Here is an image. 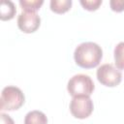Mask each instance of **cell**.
I'll return each mask as SVG.
<instances>
[{
	"mask_svg": "<svg viewBox=\"0 0 124 124\" xmlns=\"http://www.w3.org/2000/svg\"><path fill=\"white\" fill-rule=\"evenodd\" d=\"M103 57L101 46L93 42H85L78 45L74 52V59L78 66L83 69L97 67Z\"/></svg>",
	"mask_w": 124,
	"mask_h": 124,
	"instance_id": "6da1fadb",
	"label": "cell"
},
{
	"mask_svg": "<svg viewBox=\"0 0 124 124\" xmlns=\"http://www.w3.org/2000/svg\"><path fill=\"white\" fill-rule=\"evenodd\" d=\"M24 94L22 91L13 85H8L3 88L0 97L1 110H16L24 104Z\"/></svg>",
	"mask_w": 124,
	"mask_h": 124,
	"instance_id": "7a4b0ae2",
	"label": "cell"
},
{
	"mask_svg": "<svg viewBox=\"0 0 124 124\" xmlns=\"http://www.w3.org/2000/svg\"><path fill=\"white\" fill-rule=\"evenodd\" d=\"M95 85L91 78L87 75L78 74L73 76L67 84V90L73 97L90 96L94 91Z\"/></svg>",
	"mask_w": 124,
	"mask_h": 124,
	"instance_id": "3957f363",
	"label": "cell"
},
{
	"mask_svg": "<svg viewBox=\"0 0 124 124\" xmlns=\"http://www.w3.org/2000/svg\"><path fill=\"white\" fill-rule=\"evenodd\" d=\"M96 75L99 82L108 87L118 85L122 79V74L120 70H118L111 64L101 65L98 68Z\"/></svg>",
	"mask_w": 124,
	"mask_h": 124,
	"instance_id": "277c9868",
	"label": "cell"
},
{
	"mask_svg": "<svg viewBox=\"0 0 124 124\" xmlns=\"http://www.w3.org/2000/svg\"><path fill=\"white\" fill-rule=\"evenodd\" d=\"M94 106L90 96L73 97L70 103V111L72 115L78 119L87 118L93 111Z\"/></svg>",
	"mask_w": 124,
	"mask_h": 124,
	"instance_id": "5b68a950",
	"label": "cell"
},
{
	"mask_svg": "<svg viewBox=\"0 0 124 124\" xmlns=\"http://www.w3.org/2000/svg\"><path fill=\"white\" fill-rule=\"evenodd\" d=\"M41 24V18L36 12H22L17 17V26L24 33L35 32Z\"/></svg>",
	"mask_w": 124,
	"mask_h": 124,
	"instance_id": "8992f818",
	"label": "cell"
},
{
	"mask_svg": "<svg viewBox=\"0 0 124 124\" xmlns=\"http://www.w3.org/2000/svg\"><path fill=\"white\" fill-rule=\"evenodd\" d=\"M16 13L15 4L10 0H4L0 5V18L2 20L12 19Z\"/></svg>",
	"mask_w": 124,
	"mask_h": 124,
	"instance_id": "52a82bcc",
	"label": "cell"
},
{
	"mask_svg": "<svg viewBox=\"0 0 124 124\" xmlns=\"http://www.w3.org/2000/svg\"><path fill=\"white\" fill-rule=\"evenodd\" d=\"M24 124H47V118L43 111L31 110L25 115Z\"/></svg>",
	"mask_w": 124,
	"mask_h": 124,
	"instance_id": "ba28073f",
	"label": "cell"
},
{
	"mask_svg": "<svg viewBox=\"0 0 124 124\" xmlns=\"http://www.w3.org/2000/svg\"><path fill=\"white\" fill-rule=\"evenodd\" d=\"M72 0H51L50 10L56 14H63L71 9Z\"/></svg>",
	"mask_w": 124,
	"mask_h": 124,
	"instance_id": "9c48e42d",
	"label": "cell"
},
{
	"mask_svg": "<svg viewBox=\"0 0 124 124\" xmlns=\"http://www.w3.org/2000/svg\"><path fill=\"white\" fill-rule=\"evenodd\" d=\"M113 55L116 68L118 70H124V42H120L116 45Z\"/></svg>",
	"mask_w": 124,
	"mask_h": 124,
	"instance_id": "30bf717a",
	"label": "cell"
},
{
	"mask_svg": "<svg viewBox=\"0 0 124 124\" xmlns=\"http://www.w3.org/2000/svg\"><path fill=\"white\" fill-rule=\"evenodd\" d=\"M43 3V0H19V5L24 12H37Z\"/></svg>",
	"mask_w": 124,
	"mask_h": 124,
	"instance_id": "8fae6325",
	"label": "cell"
},
{
	"mask_svg": "<svg viewBox=\"0 0 124 124\" xmlns=\"http://www.w3.org/2000/svg\"><path fill=\"white\" fill-rule=\"evenodd\" d=\"M81 6L88 11H96L102 4V0H80Z\"/></svg>",
	"mask_w": 124,
	"mask_h": 124,
	"instance_id": "7c38bea8",
	"label": "cell"
},
{
	"mask_svg": "<svg viewBox=\"0 0 124 124\" xmlns=\"http://www.w3.org/2000/svg\"><path fill=\"white\" fill-rule=\"evenodd\" d=\"M110 9L114 12L124 11V0H111L109 1Z\"/></svg>",
	"mask_w": 124,
	"mask_h": 124,
	"instance_id": "4fadbf2b",
	"label": "cell"
},
{
	"mask_svg": "<svg viewBox=\"0 0 124 124\" xmlns=\"http://www.w3.org/2000/svg\"><path fill=\"white\" fill-rule=\"evenodd\" d=\"M0 124H15V122L10 115L4 112H1L0 113Z\"/></svg>",
	"mask_w": 124,
	"mask_h": 124,
	"instance_id": "5bb4252c",
	"label": "cell"
}]
</instances>
